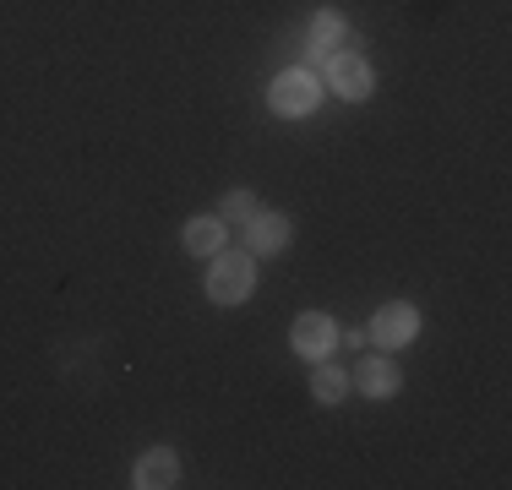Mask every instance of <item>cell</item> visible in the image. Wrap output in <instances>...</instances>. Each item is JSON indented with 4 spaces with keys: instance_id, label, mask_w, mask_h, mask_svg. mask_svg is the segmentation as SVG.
Here are the masks:
<instances>
[{
    "instance_id": "cell-4",
    "label": "cell",
    "mask_w": 512,
    "mask_h": 490,
    "mask_svg": "<svg viewBox=\"0 0 512 490\" xmlns=\"http://www.w3.org/2000/svg\"><path fill=\"white\" fill-rule=\"evenodd\" d=\"M289 240H295V218L278 213V207H256L246 218V251L278 256V251H289Z\"/></svg>"
},
{
    "instance_id": "cell-9",
    "label": "cell",
    "mask_w": 512,
    "mask_h": 490,
    "mask_svg": "<svg viewBox=\"0 0 512 490\" xmlns=\"http://www.w3.org/2000/svg\"><path fill=\"white\" fill-rule=\"evenodd\" d=\"M349 44H355V39H349V22H344V11H316L306 55H311V60H327V55H338V49H349Z\"/></svg>"
},
{
    "instance_id": "cell-1",
    "label": "cell",
    "mask_w": 512,
    "mask_h": 490,
    "mask_svg": "<svg viewBox=\"0 0 512 490\" xmlns=\"http://www.w3.org/2000/svg\"><path fill=\"white\" fill-rule=\"evenodd\" d=\"M251 289H256V262H251V251H213L207 256V300L213 305H240V300H251Z\"/></svg>"
},
{
    "instance_id": "cell-11",
    "label": "cell",
    "mask_w": 512,
    "mask_h": 490,
    "mask_svg": "<svg viewBox=\"0 0 512 490\" xmlns=\"http://www.w3.org/2000/svg\"><path fill=\"white\" fill-rule=\"evenodd\" d=\"M311 398L322 403V409H333V403H344V398H349V371H344V365H327V360H316Z\"/></svg>"
},
{
    "instance_id": "cell-12",
    "label": "cell",
    "mask_w": 512,
    "mask_h": 490,
    "mask_svg": "<svg viewBox=\"0 0 512 490\" xmlns=\"http://www.w3.org/2000/svg\"><path fill=\"white\" fill-rule=\"evenodd\" d=\"M256 207H262V202H256V191H229L224 202H218V218H240V224H246Z\"/></svg>"
},
{
    "instance_id": "cell-10",
    "label": "cell",
    "mask_w": 512,
    "mask_h": 490,
    "mask_svg": "<svg viewBox=\"0 0 512 490\" xmlns=\"http://www.w3.org/2000/svg\"><path fill=\"white\" fill-rule=\"evenodd\" d=\"M180 245H186L191 256H213V251H224V218H218V213L186 218V229H180Z\"/></svg>"
},
{
    "instance_id": "cell-7",
    "label": "cell",
    "mask_w": 512,
    "mask_h": 490,
    "mask_svg": "<svg viewBox=\"0 0 512 490\" xmlns=\"http://www.w3.org/2000/svg\"><path fill=\"white\" fill-rule=\"evenodd\" d=\"M398 387H404V371L387 354H365L355 365V392H365V398H393Z\"/></svg>"
},
{
    "instance_id": "cell-2",
    "label": "cell",
    "mask_w": 512,
    "mask_h": 490,
    "mask_svg": "<svg viewBox=\"0 0 512 490\" xmlns=\"http://www.w3.org/2000/svg\"><path fill=\"white\" fill-rule=\"evenodd\" d=\"M322 71H311V66H289L284 77L267 88V104H273V115H284V120H300V115H311L316 104H322Z\"/></svg>"
},
{
    "instance_id": "cell-8",
    "label": "cell",
    "mask_w": 512,
    "mask_h": 490,
    "mask_svg": "<svg viewBox=\"0 0 512 490\" xmlns=\"http://www.w3.org/2000/svg\"><path fill=\"white\" fill-rule=\"evenodd\" d=\"M131 485H137V490H169V485H180V458L169 447H148L137 458V469H131Z\"/></svg>"
},
{
    "instance_id": "cell-5",
    "label": "cell",
    "mask_w": 512,
    "mask_h": 490,
    "mask_svg": "<svg viewBox=\"0 0 512 490\" xmlns=\"http://www.w3.org/2000/svg\"><path fill=\"white\" fill-rule=\"evenodd\" d=\"M376 343V349H404V343L420 338V311H414L409 300H393V305H382V311L371 316V333H365Z\"/></svg>"
},
{
    "instance_id": "cell-6",
    "label": "cell",
    "mask_w": 512,
    "mask_h": 490,
    "mask_svg": "<svg viewBox=\"0 0 512 490\" xmlns=\"http://www.w3.org/2000/svg\"><path fill=\"white\" fill-rule=\"evenodd\" d=\"M289 343H295L300 360H327V354L338 349V327H333V316L306 311V316L295 322V333H289Z\"/></svg>"
},
{
    "instance_id": "cell-3",
    "label": "cell",
    "mask_w": 512,
    "mask_h": 490,
    "mask_svg": "<svg viewBox=\"0 0 512 490\" xmlns=\"http://www.w3.org/2000/svg\"><path fill=\"white\" fill-rule=\"evenodd\" d=\"M322 88L349 98V104H365L376 93V71L365 66V55H355V49H338V55L322 60Z\"/></svg>"
}]
</instances>
